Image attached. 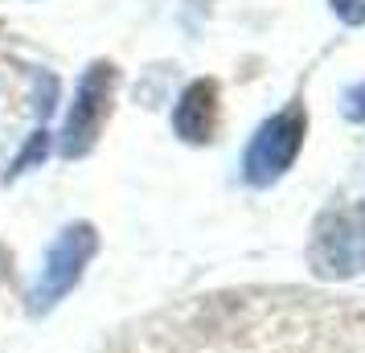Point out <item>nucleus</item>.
<instances>
[{
    "label": "nucleus",
    "instance_id": "obj_1",
    "mask_svg": "<svg viewBox=\"0 0 365 353\" xmlns=\"http://www.w3.org/2000/svg\"><path fill=\"white\" fill-rule=\"evenodd\" d=\"M115 91H119L115 62H91L86 66V74L78 78V91H74V103L66 111V123H62V156L66 160L86 156L95 148V140L103 135L107 119H111Z\"/></svg>",
    "mask_w": 365,
    "mask_h": 353
},
{
    "label": "nucleus",
    "instance_id": "obj_2",
    "mask_svg": "<svg viewBox=\"0 0 365 353\" xmlns=\"http://www.w3.org/2000/svg\"><path fill=\"white\" fill-rule=\"evenodd\" d=\"M304 132H308V116L299 103H287L279 116H271L255 132L247 156H242V177L250 185H271L279 181L287 168L296 165L299 148H304Z\"/></svg>",
    "mask_w": 365,
    "mask_h": 353
},
{
    "label": "nucleus",
    "instance_id": "obj_3",
    "mask_svg": "<svg viewBox=\"0 0 365 353\" xmlns=\"http://www.w3.org/2000/svg\"><path fill=\"white\" fill-rule=\"evenodd\" d=\"M99 247V235L91 222H78V226H66L58 242L46 255V267H41V280H37L34 292V308H50L53 300H62L70 287L78 284L83 267L91 263V255Z\"/></svg>",
    "mask_w": 365,
    "mask_h": 353
},
{
    "label": "nucleus",
    "instance_id": "obj_4",
    "mask_svg": "<svg viewBox=\"0 0 365 353\" xmlns=\"http://www.w3.org/2000/svg\"><path fill=\"white\" fill-rule=\"evenodd\" d=\"M217 116H222V103H217V83L214 78H197V83L185 86V95L177 99L173 111V128L185 144H210L217 132Z\"/></svg>",
    "mask_w": 365,
    "mask_h": 353
},
{
    "label": "nucleus",
    "instance_id": "obj_5",
    "mask_svg": "<svg viewBox=\"0 0 365 353\" xmlns=\"http://www.w3.org/2000/svg\"><path fill=\"white\" fill-rule=\"evenodd\" d=\"M46 148H50V132H37L34 140H29V148L21 152V160L13 165V173H25L34 160H46Z\"/></svg>",
    "mask_w": 365,
    "mask_h": 353
},
{
    "label": "nucleus",
    "instance_id": "obj_6",
    "mask_svg": "<svg viewBox=\"0 0 365 353\" xmlns=\"http://www.w3.org/2000/svg\"><path fill=\"white\" fill-rule=\"evenodd\" d=\"M341 107H345V116L353 119V123H365V83L349 86L345 99H341Z\"/></svg>",
    "mask_w": 365,
    "mask_h": 353
},
{
    "label": "nucleus",
    "instance_id": "obj_7",
    "mask_svg": "<svg viewBox=\"0 0 365 353\" xmlns=\"http://www.w3.org/2000/svg\"><path fill=\"white\" fill-rule=\"evenodd\" d=\"M329 9L345 21V25H361L365 21V0H329Z\"/></svg>",
    "mask_w": 365,
    "mask_h": 353
}]
</instances>
